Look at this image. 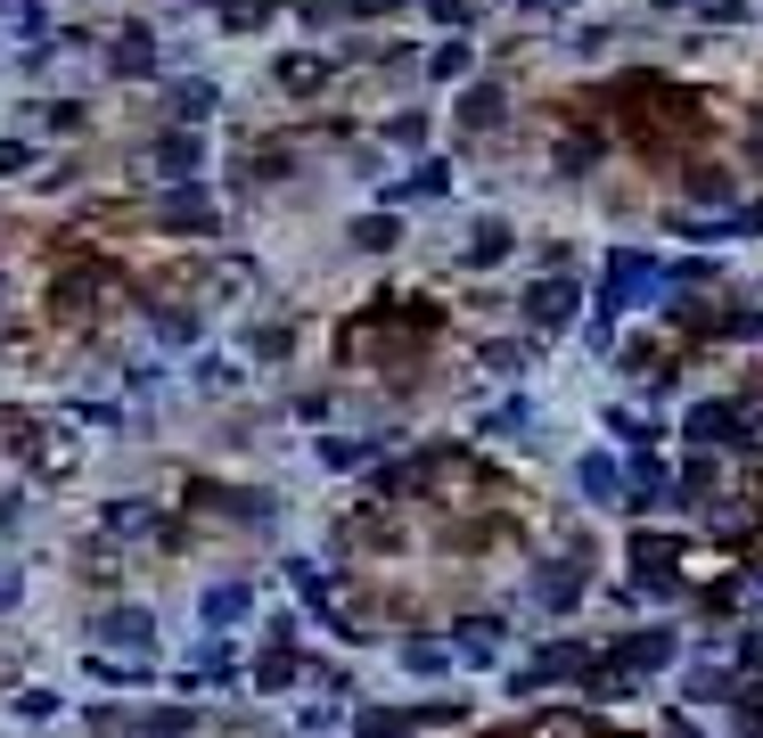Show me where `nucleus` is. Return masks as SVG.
<instances>
[{
	"mask_svg": "<svg viewBox=\"0 0 763 738\" xmlns=\"http://www.w3.org/2000/svg\"><path fill=\"white\" fill-rule=\"evenodd\" d=\"M649 279H657V263H649V255H633V246H624V255H608V288H599V320H615L624 304H640V295H649Z\"/></svg>",
	"mask_w": 763,
	"mask_h": 738,
	"instance_id": "1",
	"label": "nucleus"
},
{
	"mask_svg": "<svg viewBox=\"0 0 763 738\" xmlns=\"http://www.w3.org/2000/svg\"><path fill=\"white\" fill-rule=\"evenodd\" d=\"M525 320H534V329H567V320H575V288H567V279L525 288Z\"/></svg>",
	"mask_w": 763,
	"mask_h": 738,
	"instance_id": "2",
	"label": "nucleus"
},
{
	"mask_svg": "<svg viewBox=\"0 0 763 738\" xmlns=\"http://www.w3.org/2000/svg\"><path fill=\"white\" fill-rule=\"evenodd\" d=\"M567 673H592V648L550 640V648H534V657H525V682H567Z\"/></svg>",
	"mask_w": 763,
	"mask_h": 738,
	"instance_id": "3",
	"label": "nucleus"
},
{
	"mask_svg": "<svg viewBox=\"0 0 763 738\" xmlns=\"http://www.w3.org/2000/svg\"><path fill=\"white\" fill-rule=\"evenodd\" d=\"M198 165H205L198 131H165V140H156V173H165V181H198Z\"/></svg>",
	"mask_w": 763,
	"mask_h": 738,
	"instance_id": "4",
	"label": "nucleus"
},
{
	"mask_svg": "<svg viewBox=\"0 0 763 738\" xmlns=\"http://www.w3.org/2000/svg\"><path fill=\"white\" fill-rule=\"evenodd\" d=\"M99 640L131 648V657H149V648H156V615H140V608H115L107 624H99Z\"/></svg>",
	"mask_w": 763,
	"mask_h": 738,
	"instance_id": "5",
	"label": "nucleus"
},
{
	"mask_svg": "<svg viewBox=\"0 0 763 738\" xmlns=\"http://www.w3.org/2000/svg\"><path fill=\"white\" fill-rule=\"evenodd\" d=\"M665 657H673V640H665V632H633V640H624V648L608 657V673H657Z\"/></svg>",
	"mask_w": 763,
	"mask_h": 738,
	"instance_id": "6",
	"label": "nucleus"
},
{
	"mask_svg": "<svg viewBox=\"0 0 763 738\" xmlns=\"http://www.w3.org/2000/svg\"><path fill=\"white\" fill-rule=\"evenodd\" d=\"M246 608H255V590H246V583H214V590H205V632H230V624H239V615Z\"/></svg>",
	"mask_w": 763,
	"mask_h": 738,
	"instance_id": "7",
	"label": "nucleus"
},
{
	"mask_svg": "<svg viewBox=\"0 0 763 738\" xmlns=\"http://www.w3.org/2000/svg\"><path fill=\"white\" fill-rule=\"evenodd\" d=\"M575 590H583V567H575V558H559V567L534 574V599H542V608H575Z\"/></svg>",
	"mask_w": 763,
	"mask_h": 738,
	"instance_id": "8",
	"label": "nucleus"
},
{
	"mask_svg": "<svg viewBox=\"0 0 763 738\" xmlns=\"http://www.w3.org/2000/svg\"><path fill=\"white\" fill-rule=\"evenodd\" d=\"M165 230H214V205H205V189H181V198H165Z\"/></svg>",
	"mask_w": 763,
	"mask_h": 738,
	"instance_id": "9",
	"label": "nucleus"
},
{
	"mask_svg": "<svg viewBox=\"0 0 763 738\" xmlns=\"http://www.w3.org/2000/svg\"><path fill=\"white\" fill-rule=\"evenodd\" d=\"M730 435H739V419H730L723 403H698V410H689V443H730Z\"/></svg>",
	"mask_w": 763,
	"mask_h": 738,
	"instance_id": "10",
	"label": "nucleus"
},
{
	"mask_svg": "<svg viewBox=\"0 0 763 738\" xmlns=\"http://www.w3.org/2000/svg\"><path fill=\"white\" fill-rule=\"evenodd\" d=\"M131 730H140V738H189V730H198V714H181V705H156V714H131Z\"/></svg>",
	"mask_w": 763,
	"mask_h": 738,
	"instance_id": "11",
	"label": "nucleus"
},
{
	"mask_svg": "<svg viewBox=\"0 0 763 738\" xmlns=\"http://www.w3.org/2000/svg\"><path fill=\"white\" fill-rule=\"evenodd\" d=\"M575 484H583L592 500H615V493H624V476H615V460H608V451H592V460L575 468Z\"/></svg>",
	"mask_w": 763,
	"mask_h": 738,
	"instance_id": "12",
	"label": "nucleus"
},
{
	"mask_svg": "<svg viewBox=\"0 0 763 738\" xmlns=\"http://www.w3.org/2000/svg\"><path fill=\"white\" fill-rule=\"evenodd\" d=\"M501 115H509V99H501V91H468V99H460V124H468V131H493Z\"/></svg>",
	"mask_w": 763,
	"mask_h": 738,
	"instance_id": "13",
	"label": "nucleus"
},
{
	"mask_svg": "<svg viewBox=\"0 0 763 738\" xmlns=\"http://www.w3.org/2000/svg\"><path fill=\"white\" fill-rule=\"evenodd\" d=\"M255 682L263 689H288V682H296V640H271V657L255 664Z\"/></svg>",
	"mask_w": 763,
	"mask_h": 738,
	"instance_id": "14",
	"label": "nucleus"
},
{
	"mask_svg": "<svg viewBox=\"0 0 763 738\" xmlns=\"http://www.w3.org/2000/svg\"><path fill=\"white\" fill-rule=\"evenodd\" d=\"M633 550H640V574H649V583H673V542L665 534H640Z\"/></svg>",
	"mask_w": 763,
	"mask_h": 738,
	"instance_id": "15",
	"label": "nucleus"
},
{
	"mask_svg": "<svg viewBox=\"0 0 763 738\" xmlns=\"http://www.w3.org/2000/svg\"><path fill=\"white\" fill-rule=\"evenodd\" d=\"M173 115H181V124H205V115H214V82H181V91H173Z\"/></svg>",
	"mask_w": 763,
	"mask_h": 738,
	"instance_id": "16",
	"label": "nucleus"
},
{
	"mask_svg": "<svg viewBox=\"0 0 763 738\" xmlns=\"http://www.w3.org/2000/svg\"><path fill=\"white\" fill-rule=\"evenodd\" d=\"M354 738H410V722L386 714V705H370V714H354Z\"/></svg>",
	"mask_w": 763,
	"mask_h": 738,
	"instance_id": "17",
	"label": "nucleus"
},
{
	"mask_svg": "<svg viewBox=\"0 0 763 738\" xmlns=\"http://www.w3.org/2000/svg\"><path fill=\"white\" fill-rule=\"evenodd\" d=\"M115 66H124V74H149L156 66V41L149 34H124V41H115Z\"/></svg>",
	"mask_w": 763,
	"mask_h": 738,
	"instance_id": "18",
	"label": "nucleus"
},
{
	"mask_svg": "<svg viewBox=\"0 0 763 738\" xmlns=\"http://www.w3.org/2000/svg\"><path fill=\"white\" fill-rule=\"evenodd\" d=\"M222 673H230V648L222 640H205L198 657H189V682H222Z\"/></svg>",
	"mask_w": 763,
	"mask_h": 738,
	"instance_id": "19",
	"label": "nucleus"
},
{
	"mask_svg": "<svg viewBox=\"0 0 763 738\" xmlns=\"http://www.w3.org/2000/svg\"><path fill=\"white\" fill-rule=\"evenodd\" d=\"M501 255H509V230H501V221H484L476 239H468V263H501Z\"/></svg>",
	"mask_w": 763,
	"mask_h": 738,
	"instance_id": "20",
	"label": "nucleus"
},
{
	"mask_svg": "<svg viewBox=\"0 0 763 738\" xmlns=\"http://www.w3.org/2000/svg\"><path fill=\"white\" fill-rule=\"evenodd\" d=\"M403 664H410V673H444L452 648H435V640H403Z\"/></svg>",
	"mask_w": 763,
	"mask_h": 738,
	"instance_id": "21",
	"label": "nucleus"
},
{
	"mask_svg": "<svg viewBox=\"0 0 763 738\" xmlns=\"http://www.w3.org/2000/svg\"><path fill=\"white\" fill-rule=\"evenodd\" d=\"M280 82H288V91H313V82H320V58H280Z\"/></svg>",
	"mask_w": 763,
	"mask_h": 738,
	"instance_id": "22",
	"label": "nucleus"
},
{
	"mask_svg": "<svg viewBox=\"0 0 763 738\" xmlns=\"http://www.w3.org/2000/svg\"><path fill=\"white\" fill-rule=\"evenodd\" d=\"M493 648H501V624H468L460 632V657H493Z\"/></svg>",
	"mask_w": 763,
	"mask_h": 738,
	"instance_id": "23",
	"label": "nucleus"
},
{
	"mask_svg": "<svg viewBox=\"0 0 763 738\" xmlns=\"http://www.w3.org/2000/svg\"><path fill=\"white\" fill-rule=\"evenodd\" d=\"M9 34H25V41H41V9H34V0H9Z\"/></svg>",
	"mask_w": 763,
	"mask_h": 738,
	"instance_id": "24",
	"label": "nucleus"
},
{
	"mask_svg": "<svg viewBox=\"0 0 763 738\" xmlns=\"http://www.w3.org/2000/svg\"><path fill=\"white\" fill-rule=\"evenodd\" d=\"M435 189H444V165H419V173L403 181V198H435Z\"/></svg>",
	"mask_w": 763,
	"mask_h": 738,
	"instance_id": "25",
	"label": "nucleus"
},
{
	"mask_svg": "<svg viewBox=\"0 0 763 738\" xmlns=\"http://www.w3.org/2000/svg\"><path fill=\"white\" fill-rule=\"evenodd\" d=\"M460 66H468V50H460V41H452V50H435V66H428V74H435V82H452V74H460Z\"/></svg>",
	"mask_w": 763,
	"mask_h": 738,
	"instance_id": "26",
	"label": "nucleus"
},
{
	"mask_svg": "<svg viewBox=\"0 0 763 738\" xmlns=\"http://www.w3.org/2000/svg\"><path fill=\"white\" fill-rule=\"evenodd\" d=\"M435 17L444 25H476V0H435Z\"/></svg>",
	"mask_w": 763,
	"mask_h": 738,
	"instance_id": "27",
	"label": "nucleus"
},
{
	"mask_svg": "<svg viewBox=\"0 0 763 738\" xmlns=\"http://www.w3.org/2000/svg\"><path fill=\"white\" fill-rule=\"evenodd\" d=\"M25 156H34L25 140H0V173H25Z\"/></svg>",
	"mask_w": 763,
	"mask_h": 738,
	"instance_id": "28",
	"label": "nucleus"
},
{
	"mask_svg": "<svg viewBox=\"0 0 763 738\" xmlns=\"http://www.w3.org/2000/svg\"><path fill=\"white\" fill-rule=\"evenodd\" d=\"M542 738H583V722L575 714H550V722H542Z\"/></svg>",
	"mask_w": 763,
	"mask_h": 738,
	"instance_id": "29",
	"label": "nucleus"
},
{
	"mask_svg": "<svg viewBox=\"0 0 763 738\" xmlns=\"http://www.w3.org/2000/svg\"><path fill=\"white\" fill-rule=\"evenodd\" d=\"M698 9H707V17H714V25H723V17H739L747 0H698Z\"/></svg>",
	"mask_w": 763,
	"mask_h": 738,
	"instance_id": "30",
	"label": "nucleus"
},
{
	"mask_svg": "<svg viewBox=\"0 0 763 738\" xmlns=\"http://www.w3.org/2000/svg\"><path fill=\"white\" fill-rule=\"evenodd\" d=\"M518 9H575V0H518Z\"/></svg>",
	"mask_w": 763,
	"mask_h": 738,
	"instance_id": "31",
	"label": "nucleus"
}]
</instances>
